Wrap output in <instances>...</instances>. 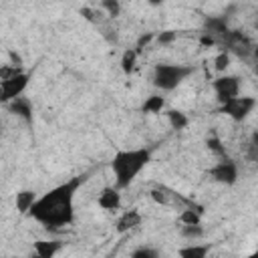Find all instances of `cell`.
<instances>
[{
  "label": "cell",
  "instance_id": "1",
  "mask_svg": "<svg viewBox=\"0 0 258 258\" xmlns=\"http://www.w3.org/2000/svg\"><path fill=\"white\" fill-rule=\"evenodd\" d=\"M85 179L87 175H77L52 187L50 191H46L36 200V204L30 210V216L46 228L69 226L75 218V194L85 183Z\"/></svg>",
  "mask_w": 258,
  "mask_h": 258
},
{
  "label": "cell",
  "instance_id": "2",
  "mask_svg": "<svg viewBox=\"0 0 258 258\" xmlns=\"http://www.w3.org/2000/svg\"><path fill=\"white\" fill-rule=\"evenodd\" d=\"M149 159H151V151L149 149H123V151H117L113 161H111V169L115 173L117 187H129L133 183V179L141 173V169L149 163Z\"/></svg>",
  "mask_w": 258,
  "mask_h": 258
},
{
  "label": "cell",
  "instance_id": "3",
  "mask_svg": "<svg viewBox=\"0 0 258 258\" xmlns=\"http://www.w3.org/2000/svg\"><path fill=\"white\" fill-rule=\"evenodd\" d=\"M194 73V67L185 64H171V62H159L153 69V85L161 91H173L179 87L189 75Z\"/></svg>",
  "mask_w": 258,
  "mask_h": 258
},
{
  "label": "cell",
  "instance_id": "4",
  "mask_svg": "<svg viewBox=\"0 0 258 258\" xmlns=\"http://www.w3.org/2000/svg\"><path fill=\"white\" fill-rule=\"evenodd\" d=\"M28 79H30V75L22 71L20 75H16V77H12V79L2 81V83H0V101H2L4 105H8V103H12L14 99H18V97L24 93V89L28 87Z\"/></svg>",
  "mask_w": 258,
  "mask_h": 258
},
{
  "label": "cell",
  "instance_id": "5",
  "mask_svg": "<svg viewBox=\"0 0 258 258\" xmlns=\"http://www.w3.org/2000/svg\"><path fill=\"white\" fill-rule=\"evenodd\" d=\"M214 91H216V97L218 101L224 105L236 97H240V79L238 77H232V75H224V77H218L214 83H212Z\"/></svg>",
  "mask_w": 258,
  "mask_h": 258
},
{
  "label": "cell",
  "instance_id": "6",
  "mask_svg": "<svg viewBox=\"0 0 258 258\" xmlns=\"http://www.w3.org/2000/svg\"><path fill=\"white\" fill-rule=\"evenodd\" d=\"M256 107V99L254 97H236L228 103L222 105V113H226L228 117H232L234 121H244Z\"/></svg>",
  "mask_w": 258,
  "mask_h": 258
},
{
  "label": "cell",
  "instance_id": "7",
  "mask_svg": "<svg viewBox=\"0 0 258 258\" xmlns=\"http://www.w3.org/2000/svg\"><path fill=\"white\" fill-rule=\"evenodd\" d=\"M212 177L218 181V183H224V185H234L238 181V167L232 159L228 157H222L214 167H212Z\"/></svg>",
  "mask_w": 258,
  "mask_h": 258
},
{
  "label": "cell",
  "instance_id": "8",
  "mask_svg": "<svg viewBox=\"0 0 258 258\" xmlns=\"http://www.w3.org/2000/svg\"><path fill=\"white\" fill-rule=\"evenodd\" d=\"M97 204L107 210V212H113V210H119L121 206V194L115 189V187H103L99 198H97Z\"/></svg>",
  "mask_w": 258,
  "mask_h": 258
},
{
  "label": "cell",
  "instance_id": "9",
  "mask_svg": "<svg viewBox=\"0 0 258 258\" xmlns=\"http://www.w3.org/2000/svg\"><path fill=\"white\" fill-rule=\"evenodd\" d=\"M206 30H208V34L210 36H222V38H226L228 36V18L226 16H210V18H206Z\"/></svg>",
  "mask_w": 258,
  "mask_h": 258
},
{
  "label": "cell",
  "instance_id": "10",
  "mask_svg": "<svg viewBox=\"0 0 258 258\" xmlns=\"http://www.w3.org/2000/svg\"><path fill=\"white\" fill-rule=\"evenodd\" d=\"M141 224V214L137 210H129L125 214H121V218L117 220V232L119 234H125L133 228H137Z\"/></svg>",
  "mask_w": 258,
  "mask_h": 258
},
{
  "label": "cell",
  "instance_id": "11",
  "mask_svg": "<svg viewBox=\"0 0 258 258\" xmlns=\"http://www.w3.org/2000/svg\"><path fill=\"white\" fill-rule=\"evenodd\" d=\"M6 107H8L14 115L22 117L26 123H30V121H32V105H30V101H28V99L18 97V99H14L12 103H8Z\"/></svg>",
  "mask_w": 258,
  "mask_h": 258
},
{
  "label": "cell",
  "instance_id": "12",
  "mask_svg": "<svg viewBox=\"0 0 258 258\" xmlns=\"http://www.w3.org/2000/svg\"><path fill=\"white\" fill-rule=\"evenodd\" d=\"M36 200L38 198H36V194L32 189H22V191L16 194V210L20 214H30L32 206L36 204Z\"/></svg>",
  "mask_w": 258,
  "mask_h": 258
},
{
  "label": "cell",
  "instance_id": "13",
  "mask_svg": "<svg viewBox=\"0 0 258 258\" xmlns=\"http://www.w3.org/2000/svg\"><path fill=\"white\" fill-rule=\"evenodd\" d=\"M60 250V244L54 240H38L34 244V254L36 258H54V254Z\"/></svg>",
  "mask_w": 258,
  "mask_h": 258
},
{
  "label": "cell",
  "instance_id": "14",
  "mask_svg": "<svg viewBox=\"0 0 258 258\" xmlns=\"http://www.w3.org/2000/svg\"><path fill=\"white\" fill-rule=\"evenodd\" d=\"M208 246L206 244H189V246H183L179 248L177 256L179 258H206L208 256Z\"/></svg>",
  "mask_w": 258,
  "mask_h": 258
},
{
  "label": "cell",
  "instance_id": "15",
  "mask_svg": "<svg viewBox=\"0 0 258 258\" xmlns=\"http://www.w3.org/2000/svg\"><path fill=\"white\" fill-rule=\"evenodd\" d=\"M167 121H169L171 129H175V131H179V129H185V127H187V123H189V119L185 117V113H181V111H175V109L167 111Z\"/></svg>",
  "mask_w": 258,
  "mask_h": 258
},
{
  "label": "cell",
  "instance_id": "16",
  "mask_svg": "<svg viewBox=\"0 0 258 258\" xmlns=\"http://www.w3.org/2000/svg\"><path fill=\"white\" fill-rule=\"evenodd\" d=\"M200 216H202V210L187 208V210H183L179 214V220H181L183 226H198V224H202V218Z\"/></svg>",
  "mask_w": 258,
  "mask_h": 258
},
{
  "label": "cell",
  "instance_id": "17",
  "mask_svg": "<svg viewBox=\"0 0 258 258\" xmlns=\"http://www.w3.org/2000/svg\"><path fill=\"white\" fill-rule=\"evenodd\" d=\"M137 50L135 48H129V50H125L123 52V56H121V71L125 73V75H129V73H133V69H135V60H137Z\"/></svg>",
  "mask_w": 258,
  "mask_h": 258
},
{
  "label": "cell",
  "instance_id": "18",
  "mask_svg": "<svg viewBox=\"0 0 258 258\" xmlns=\"http://www.w3.org/2000/svg\"><path fill=\"white\" fill-rule=\"evenodd\" d=\"M165 107V99L161 95H151L145 103H143V111L145 113H159Z\"/></svg>",
  "mask_w": 258,
  "mask_h": 258
},
{
  "label": "cell",
  "instance_id": "19",
  "mask_svg": "<svg viewBox=\"0 0 258 258\" xmlns=\"http://www.w3.org/2000/svg\"><path fill=\"white\" fill-rule=\"evenodd\" d=\"M181 236L189 238V240H198V238L204 236V228H202V224H198V226H183L181 228Z\"/></svg>",
  "mask_w": 258,
  "mask_h": 258
},
{
  "label": "cell",
  "instance_id": "20",
  "mask_svg": "<svg viewBox=\"0 0 258 258\" xmlns=\"http://www.w3.org/2000/svg\"><path fill=\"white\" fill-rule=\"evenodd\" d=\"M131 258H161V254H159L157 250H153V248L139 246V248H135V250H133Z\"/></svg>",
  "mask_w": 258,
  "mask_h": 258
},
{
  "label": "cell",
  "instance_id": "21",
  "mask_svg": "<svg viewBox=\"0 0 258 258\" xmlns=\"http://www.w3.org/2000/svg\"><path fill=\"white\" fill-rule=\"evenodd\" d=\"M228 64H230V52L228 50H222L216 58H214V67H216V71H226L228 69Z\"/></svg>",
  "mask_w": 258,
  "mask_h": 258
},
{
  "label": "cell",
  "instance_id": "22",
  "mask_svg": "<svg viewBox=\"0 0 258 258\" xmlns=\"http://www.w3.org/2000/svg\"><path fill=\"white\" fill-rule=\"evenodd\" d=\"M206 145H208V149H210V151H214L216 155H220V157H224V155H226V149H224V145H222V141H220L218 137H208Z\"/></svg>",
  "mask_w": 258,
  "mask_h": 258
},
{
  "label": "cell",
  "instance_id": "23",
  "mask_svg": "<svg viewBox=\"0 0 258 258\" xmlns=\"http://www.w3.org/2000/svg\"><path fill=\"white\" fill-rule=\"evenodd\" d=\"M101 8L107 10L109 16H119V12H121V4L117 0H103L101 2Z\"/></svg>",
  "mask_w": 258,
  "mask_h": 258
},
{
  "label": "cell",
  "instance_id": "24",
  "mask_svg": "<svg viewBox=\"0 0 258 258\" xmlns=\"http://www.w3.org/2000/svg\"><path fill=\"white\" fill-rule=\"evenodd\" d=\"M248 157H250L252 161H258V131H256V133H252V137H250Z\"/></svg>",
  "mask_w": 258,
  "mask_h": 258
},
{
  "label": "cell",
  "instance_id": "25",
  "mask_svg": "<svg viewBox=\"0 0 258 258\" xmlns=\"http://www.w3.org/2000/svg\"><path fill=\"white\" fill-rule=\"evenodd\" d=\"M175 38H177V32L175 30H163V32L157 34V42L159 44H171Z\"/></svg>",
  "mask_w": 258,
  "mask_h": 258
},
{
  "label": "cell",
  "instance_id": "26",
  "mask_svg": "<svg viewBox=\"0 0 258 258\" xmlns=\"http://www.w3.org/2000/svg\"><path fill=\"white\" fill-rule=\"evenodd\" d=\"M151 200L155 202V204H169V198L165 196V191H163V187H155V189H151Z\"/></svg>",
  "mask_w": 258,
  "mask_h": 258
},
{
  "label": "cell",
  "instance_id": "27",
  "mask_svg": "<svg viewBox=\"0 0 258 258\" xmlns=\"http://www.w3.org/2000/svg\"><path fill=\"white\" fill-rule=\"evenodd\" d=\"M151 40H153V32H147V34H141V36H139V40H137V46H135V50L139 52V50H141V48H143L145 44H149Z\"/></svg>",
  "mask_w": 258,
  "mask_h": 258
},
{
  "label": "cell",
  "instance_id": "28",
  "mask_svg": "<svg viewBox=\"0 0 258 258\" xmlns=\"http://www.w3.org/2000/svg\"><path fill=\"white\" fill-rule=\"evenodd\" d=\"M200 42H202V46H212V44H216V38H214V36H210V34L206 32V34H202Z\"/></svg>",
  "mask_w": 258,
  "mask_h": 258
},
{
  "label": "cell",
  "instance_id": "29",
  "mask_svg": "<svg viewBox=\"0 0 258 258\" xmlns=\"http://www.w3.org/2000/svg\"><path fill=\"white\" fill-rule=\"evenodd\" d=\"M10 60L14 62V67H20V62H22V60H20V56H18L16 52H12V50H10Z\"/></svg>",
  "mask_w": 258,
  "mask_h": 258
},
{
  "label": "cell",
  "instance_id": "30",
  "mask_svg": "<svg viewBox=\"0 0 258 258\" xmlns=\"http://www.w3.org/2000/svg\"><path fill=\"white\" fill-rule=\"evenodd\" d=\"M252 54H254V56H256V60H258V46H256V48L252 50Z\"/></svg>",
  "mask_w": 258,
  "mask_h": 258
},
{
  "label": "cell",
  "instance_id": "31",
  "mask_svg": "<svg viewBox=\"0 0 258 258\" xmlns=\"http://www.w3.org/2000/svg\"><path fill=\"white\" fill-rule=\"evenodd\" d=\"M248 258H258V252H254V254H250Z\"/></svg>",
  "mask_w": 258,
  "mask_h": 258
},
{
  "label": "cell",
  "instance_id": "32",
  "mask_svg": "<svg viewBox=\"0 0 258 258\" xmlns=\"http://www.w3.org/2000/svg\"><path fill=\"white\" fill-rule=\"evenodd\" d=\"M256 28H258V14H256Z\"/></svg>",
  "mask_w": 258,
  "mask_h": 258
},
{
  "label": "cell",
  "instance_id": "33",
  "mask_svg": "<svg viewBox=\"0 0 258 258\" xmlns=\"http://www.w3.org/2000/svg\"><path fill=\"white\" fill-rule=\"evenodd\" d=\"M256 252H258V248H256Z\"/></svg>",
  "mask_w": 258,
  "mask_h": 258
}]
</instances>
